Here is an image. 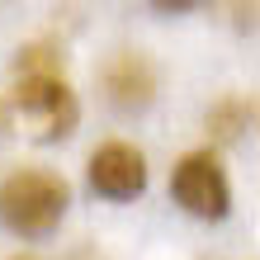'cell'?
<instances>
[{
    "label": "cell",
    "mask_w": 260,
    "mask_h": 260,
    "mask_svg": "<svg viewBox=\"0 0 260 260\" xmlns=\"http://www.w3.org/2000/svg\"><path fill=\"white\" fill-rule=\"evenodd\" d=\"M14 260H38V255H14Z\"/></svg>",
    "instance_id": "obj_8"
},
{
    "label": "cell",
    "mask_w": 260,
    "mask_h": 260,
    "mask_svg": "<svg viewBox=\"0 0 260 260\" xmlns=\"http://www.w3.org/2000/svg\"><path fill=\"white\" fill-rule=\"evenodd\" d=\"M171 199L189 218L222 222L232 213V185H227L218 151H189V156H180V166L171 171Z\"/></svg>",
    "instance_id": "obj_3"
},
{
    "label": "cell",
    "mask_w": 260,
    "mask_h": 260,
    "mask_svg": "<svg viewBox=\"0 0 260 260\" xmlns=\"http://www.w3.org/2000/svg\"><path fill=\"white\" fill-rule=\"evenodd\" d=\"M90 189L109 204H128L147 189V156L133 142H104L90 151Z\"/></svg>",
    "instance_id": "obj_4"
},
{
    "label": "cell",
    "mask_w": 260,
    "mask_h": 260,
    "mask_svg": "<svg viewBox=\"0 0 260 260\" xmlns=\"http://www.w3.org/2000/svg\"><path fill=\"white\" fill-rule=\"evenodd\" d=\"M71 208V185L67 175L48 166H19L0 180V222L19 237H48L62 227Z\"/></svg>",
    "instance_id": "obj_1"
},
{
    "label": "cell",
    "mask_w": 260,
    "mask_h": 260,
    "mask_svg": "<svg viewBox=\"0 0 260 260\" xmlns=\"http://www.w3.org/2000/svg\"><path fill=\"white\" fill-rule=\"evenodd\" d=\"M255 123V100L251 95H227V100H218L208 109V133L218 137V142H232V137H241Z\"/></svg>",
    "instance_id": "obj_6"
},
{
    "label": "cell",
    "mask_w": 260,
    "mask_h": 260,
    "mask_svg": "<svg viewBox=\"0 0 260 260\" xmlns=\"http://www.w3.org/2000/svg\"><path fill=\"white\" fill-rule=\"evenodd\" d=\"M156 10H166V14H185V10H199V5H208V0H151Z\"/></svg>",
    "instance_id": "obj_7"
},
{
    "label": "cell",
    "mask_w": 260,
    "mask_h": 260,
    "mask_svg": "<svg viewBox=\"0 0 260 260\" xmlns=\"http://www.w3.org/2000/svg\"><path fill=\"white\" fill-rule=\"evenodd\" d=\"M14 114L28 137L38 142H57V137H71L81 123V100L67 85L62 67H19V81H14Z\"/></svg>",
    "instance_id": "obj_2"
},
{
    "label": "cell",
    "mask_w": 260,
    "mask_h": 260,
    "mask_svg": "<svg viewBox=\"0 0 260 260\" xmlns=\"http://www.w3.org/2000/svg\"><path fill=\"white\" fill-rule=\"evenodd\" d=\"M104 95L114 109L123 114H142L156 100V67L147 52H114L104 62Z\"/></svg>",
    "instance_id": "obj_5"
}]
</instances>
